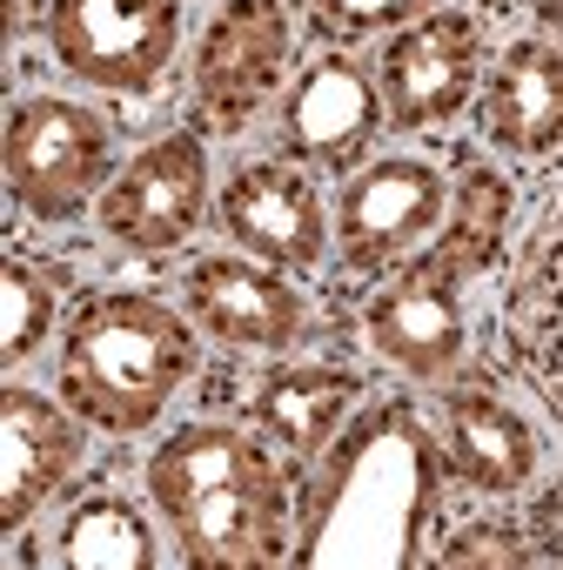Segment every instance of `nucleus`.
<instances>
[{"label": "nucleus", "mask_w": 563, "mask_h": 570, "mask_svg": "<svg viewBox=\"0 0 563 570\" xmlns=\"http://www.w3.org/2000/svg\"><path fill=\"white\" fill-rule=\"evenodd\" d=\"M28 14H34L28 0H14V8H8V35H21V28H28Z\"/></svg>", "instance_id": "22"}, {"label": "nucleus", "mask_w": 563, "mask_h": 570, "mask_svg": "<svg viewBox=\"0 0 563 570\" xmlns=\"http://www.w3.org/2000/svg\"><path fill=\"white\" fill-rule=\"evenodd\" d=\"M81 416L21 383L0 390V523L21 530L81 470Z\"/></svg>", "instance_id": "16"}, {"label": "nucleus", "mask_w": 563, "mask_h": 570, "mask_svg": "<svg viewBox=\"0 0 563 570\" xmlns=\"http://www.w3.org/2000/svg\"><path fill=\"white\" fill-rule=\"evenodd\" d=\"M148 497L188 563L261 570L296 557V490L275 450L235 423H188L148 456Z\"/></svg>", "instance_id": "1"}, {"label": "nucleus", "mask_w": 563, "mask_h": 570, "mask_svg": "<svg viewBox=\"0 0 563 570\" xmlns=\"http://www.w3.org/2000/svg\"><path fill=\"white\" fill-rule=\"evenodd\" d=\"M215 215H221L235 248H248L255 262H275V268H296V275H309L323 262V248H329L323 195L289 161H241L221 181Z\"/></svg>", "instance_id": "12"}, {"label": "nucleus", "mask_w": 563, "mask_h": 570, "mask_svg": "<svg viewBox=\"0 0 563 570\" xmlns=\"http://www.w3.org/2000/svg\"><path fill=\"white\" fill-rule=\"evenodd\" d=\"M55 296H61L55 268L21 262V255L0 268V303H8V309H0V330H8V336H0V356H8V363H28L41 350V336L55 330Z\"/></svg>", "instance_id": "20"}, {"label": "nucleus", "mask_w": 563, "mask_h": 570, "mask_svg": "<svg viewBox=\"0 0 563 570\" xmlns=\"http://www.w3.org/2000/svg\"><path fill=\"white\" fill-rule=\"evenodd\" d=\"M296 55V14L289 0H221L195 48V88L188 115L201 135H241L282 88Z\"/></svg>", "instance_id": "5"}, {"label": "nucleus", "mask_w": 563, "mask_h": 570, "mask_svg": "<svg viewBox=\"0 0 563 570\" xmlns=\"http://www.w3.org/2000/svg\"><path fill=\"white\" fill-rule=\"evenodd\" d=\"M195 376V316L155 296L101 289L61 336V396L108 436H141Z\"/></svg>", "instance_id": "4"}, {"label": "nucleus", "mask_w": 563, "mask_h": 570, "mask_svg": "<svg viewBox=\"0 0 563 570\" xmlns=\"http://www.w3.org/2000/svg\"><path fill=\"white\" fill-rule=\"evenodd\" d=\"M383 121H389V108H383L376 75L329 55L289 88V101H282V148L303 168H356V155L376 141Z\"/></svg>", "instance_id": "15"}, {"label": "nucleus", "mask_w": 563, "mask_h": 570, "mask_svg": "<svg viewBox=\"0 0 563 570\" xmlns=\"http://www.w3.org/2000/svg\"><path fill=\"white\" fill-rule=\"evenodd\" d=\"M55 557L68 570H148L155 563V530L128 497H88L68 510Z\"/></svg>", "instance_id": "19"}, {"label": "nucleus", "mask_w": 563, "mask_h": 570, "mask_svg": "<svg viewBox=\"0 0 563 570\" xmlns=\"http://www.w3.org/2000/svg\"><path fill=\"white\" fill-rule=\"evenodd\" d=\"M309 8H316V28H323L329 41H363V35L423 21L436 0H309Z\"/></svg>", "instance_id": "21"}, {"label": "nucleus", "mask_w": 563, "mask_h": 570, "mask_svg": "<svg viewBox=\"0 0 563 570\" xmlns=\"http://www.w3.org/2000/svg\"><path fill=\"white\" fill-rule=\"evenodd\" d=\"M363 403V383L349 370H309V363H289V370H268L248 396V423L261 436H275L282 450H296L303 463H323V450L343 436L349 410Z\"/></svg>", "instance_id": "18"}, {"label": "nucleus", "mask_w": 563, "mask_h": 570, "mask_svg": "<svg viewBox=\"0 0 563 570\" xmlns=\"http://www.w3.org/2000/svg\"><path fill=\"white\" fill-rule=\"evenodd\" d=\"M516 228V188L503 168H483L470 161L463 168V188H456V208L443 215V228L409 255L396 262L389 282L363 296V336L383 363L436 383L456 370L463 356V289L503 255Z\"/></svg>", "instance_id": "3"}, {"label": "nucleus", "mask_w": 563, "mask_h": 570, "mask_svg": "<svg viewBox=\"0 0 563 570\" xmlns=\"http://www.w3.org/2000/svg\"><path fill=\"white\" fill-rule=\"evenodd\" d=\"M476 121L503 155H556L563 148V48L510 41L483 75Z\"/></svg>", "instance_id": "17"}, {"label": "nucleus", "mask_w": 563, "mask_h": 570, "mask_svg": "<svg viewBox=\"0 0 563 570\" xmlns=\"http://www.w3.org/2000/svg\"><path fill=\"white\" fill-rule=\"evenodd\" d=\"M450 215V181L443 168L416 161V155H389L369 161L343 202H336V235H343V268L349 275H389L396 262H409Z\"/></svg>", "instance_id": "9"}, {"label": "nucleus", "mask_w": 563, "mask_h": 570, "mask_svg": "<svg viewBox=\"0 0 563 570\" xmlns=\"http://www.w3.org/2000/svg\"><path fill=\"white\" fill-rule=\"evenodd\" d=\"M55 61L108 95H148L181 41V0H55Z\"/></svg>", "instance_id": "7"}, {"label": "nucleus", "mask_w": 563, "mask_h": 570, "mask_svg": "<svg viewBox=\"0 0 563 570\" xmlns=\"http://www.w3.org/2000/svg\"><path fill=\"white\" fill-rule=\"evenodd\" d=\"M503 350L563 416V175L530 202L503 282Z\"/></svg>", "instance_id": "8"}, {"label": "nucleus", "mask_w": 563, "mask_h": 570, "mask_svg": "<svg viewBox=\"0 0 563 570\" xmlns=\"http://www.w3.org/2000/svg\"><path fill=\"white\" fill-rule=\"evenodd\" d=\"M115 168V128L61 95L14 101L8 115V188L34 222H75L88 195L108 188Z\"/></svg>", "instance_id": "6"}, {"label": "nucleus", "mask_w": 563, "mask_h": 570, "mask_svg": "<svg viewBox=\"0 0 563 570\" xmlns=\"http://www.w3.org/2000/svg\"><path fill=\"white\" fill-rule=\"evenodd\" d=\"M181 296L195 330H208L228 350H296L309 336V303L296 282H282L275 262H235V255H208L181 275Z\"/></svg>", "instance_id": "13"}, {"label": "nucleus", "mask_w": 563, "mask_h": 570, "mask_svg": "<svg viewBox=\"0 0 563 570\" xmlns=\"http://www.w3.org/2000/svg\"><path fill=\"white\" fill-rule=\"evenodd\" d=\"M483 81V28L463 8H429L423 21L396 28V41L383 48L376 88L396 128H436L450 115H463V101Z\"/></svg>", "instance_id": "10"}, {"label": "nucleus", "mask_w": 563, "mask_h": 570, "mask_svg": "<svg viewBox=\"0 0 563 570\" xmlns=\"http://www.w3.org/2000/svg\"><path fill=\"white\" fill-rule=\"evenodd\" d=\"M436 463L450 483H463L476 497H516L536 470V430L490 383H463V390H443Z\"/></svg>", "instance_id": "14"}, {"label": "nucleus", "mask_w": 563, "mask_h": 570, "mask_svg": "<svg viewBox=\"0 0 563 570\" xmlns=\"http://www.w3.org/2000/svg\"><path fill=\"white\" fill-rule=\"evenodd\" d=\"M201 208H208V155H201V135L195 128L148 141L101 188V228L121 248H141V255L181 248L201 228Z\"/></svg>", "instance_id": "11"}, {"label": "nucleus", "mask_w": 563, "mask_h": 570, "mask_svg": "<svg viewBox=\"0 0 563 570\" xmlns=\"http://www.w3.org/2000/svg\"><path fill=\"white\" fill-rule=\"evenodd\" d=\"M436 503V436L409 403H376L323 450L296 563H409Z\"/></svg>", "instance_id": "2"}]
</instances>
